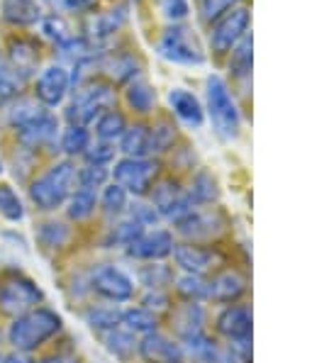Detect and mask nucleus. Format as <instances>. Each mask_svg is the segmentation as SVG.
<instances>
[{"instance_id":"nucleus-13","label":"nucleus","mask_w":312,"mask_h":363,"mask_svg":"<svg viewBox=\"0 0 312 363\" xmlns=\"http://www.w3.org/2000/svg\"><path fill=\"white\" fill-rule=\"evenodd\" d=\"M174 264L181 273H198L205 276L222 264L220 254L215 249L205 247V244H191V242H176L174 247Z\"/></svg>"},{"instance_id":"nucleus-8","label":"nucleus","mask_w":312,"mask_h":363,"mask_svg":"<svg viewBox=\"0 0 312 363\" xmlns=\"http://www.w3.org/2000/svg\"><path fill=\"white\" fill-rule=\"evenodd\" d=\"M159 54L164 59L174 61V64H186V66H200L205 61V54L200 49L198 39L188 27H169L164 32V37L159 39Z\"/></svg>"},{"instance_id":"nucleus-12","label":"nucleus","mask_w":312,"mask_h":363,"mask_svg":"<svg viewBox=\"0 0 312 363\" xmlns=\"http://www.w3.org/2000/svg\"><path fill=\"white\" fill-rule=\"evenodd\" d=\"M174 247H176V239L169 230H147L139 234L130 247H125V251L130 259L149 264V261L169 259L174 254Z\"/></svg>"},{"instance_id":"nucleus-46","label":"nucleus","mask_w":312,"mask_h":363,"mask_svg":"<svg viewBox=\"0 0 312 363\" xmlns=\"http://www.w3.org/2000/svg\"><path fill=\"white\" fill-rule=\"evenodd\" d=\"M115 154H117V149H115V144H110V142H96V144H91V147L86 149V164H96V166H110L115 161Z\"/></svg>"},{"instance_id":"nucleus-44","label":"nucleus","mask_w":312,"mask_h":363,"mask_svg":"<svg viewBox=\"0 0 312 363\" xmlns=\"http://www.w3.org/2000/svg\"><path fill=\"white\" fill-rule=\"evenodd\" d=\"M137 69H139L137 59L130 57V54H120V57L108 59V64H105V71H108L115 81H127V83L135 81Z\"/></svg>"},{"instance_id":"nucleus-26","label":"nucleus","mask_w":312,"mask_h":363,"mask_svg":"<svg viewBox=\"0 0 312 363\" xmlns=\"http://www.w3.org/2000/svg\"><path fill=\"white\" fill-rule=\"evenodd\" d=\"M125 329H130L135 337H144V334H152V332H159V315L149 312L147 307L137 305V307H127L122 310V322H120Z\"/></svg>"},{"instance_id":"nucleus-36","label":"nucleus","mask_w":312,"mask_h":363,"mask_svg":"<svg viewBox=\"0 0 312 363\" xmlns=\"http://www.w3.org/2000/svg\"><path fill=\"white\" fill-rule=\"evenodd\" d=\"M91 147V134L86 127L81 125H69L61 132V149L69 156H81L86 154V149Z\"/></svg>"},{"instance_id":"nucleus-9","label":"nucleus","mask_w":312,"mask_h":363,"mask_svg":"<svg viewBox=\"0 0 312 363\" xmlns=\"http://www.w3.org/2000/svg\"><path fill=\"white\" fill-rule=\"evenodd\" d=\"M91 288L108 303H127L135 298V278L113 264H103L91 273Z\"/></svg>"},{"instance_id":"nucleus-37","label":"nucleus","mask_w":312,"mask_h":363,"mask_svg":"<svg viewBox=\"0 0 312 363\" xmlns=\"http://www.w3.org/2000/svg\"><path fill=\"white\" fill-rule=\"evenodd\" d=\"M142 232H147V227H142L135 217H130L125 212V215L113 225V230H110V242L120 244V247H130Z\"/></svg>"},{"instance_id":"nucleus-50","label":"nucleus","mask_w":312,"mask_h":363,"mask_svg":"<svg viewBox=\"0 0 312 363\" xmlns=\"http://www.w3.org/2000/svg\"><path fill=\"white\" fill-rule=\"evenodd\" d=\"M237 0H200V13H203L205 20L220 18L222 13H227L230 8H234Z\"/></svg>"},{"instance_id":"nucleus-17","label":"nucleus","mask_w":312,"mask_h":363,"mask_svg":"<svg viewBox=\"0 0 312 363\" xmlns=\"http://www.w3.org/2000/svg\"><path fill=\"white\" fill-rule=\"evenodd\" d=\"M71 88V74L66 66H47V69L39 74L37 86H35V96L44 108H57L64 103L66 93Z\"/></svg>"},{"instance_id":"nucleus-32","label":"nucleus","mask_w":312,"mask_h":363,"mask_svg":"<svg viewBox=\"0 0 312 363\" xmlns=\"http://www.w3.org/2000/svg\"><path fill=\"white\" fill-rule=\"evenodd\" d=\"M96 208H98V193L86 191V188H76V191L69 195V200H66V215L76 222L88 220V217L96 212Z\"/></svg>"},{"instance_id":"nucleus-55","label":"nucleus","mask_w":312,"mask_h":363,"mask_svg":"<svg viewBox=\"0 0 312 363\" xmlns=\"http://www.w3.org/2000/svg\"><path fill=\"white\" fill-rule=\"evenodd\" d=\"M0 173H3V161H0Z\"/></svg>"},{"instance_id":"nucleus-54","label":"nucleus","mask_w":312,"mask_h":363,"mask_svg":"<svg viewBox=\"0 0 312 363\" xmlns=\"http://www.w3.org/2000/svg\"><path fill=\"white\" fill-rule=\"evenodd\" d=\"M39 363H74V361H71V359H64V356H57V354H54V356H44V359L39 361Z\"/></svg>"},{"instance_id":"nucleus-11","label":"nucleus","mask_w":312,"mask_h":363,"mask_svg":"<svg viewBox=\"0 0 312 363\" xmlns=\"http://www.w3.org/2000/svg\"><path fill=\"white\" fill-rule=\"evenodd\" d=\"M249 30V10L247 8H230L215 20L210 32V44L217 54H227Z\"/></svg>"},{"instance_id":"nucleus-41","label":"nucleus","mask_w":312,"mask_h":363,"mask_svg":"<svg viewBox=\"0 0 312 363\" xmlns=\"http://www.w3.org/2000/svg\"><path fill=\"white\" fill-rule=\"evenodd\" d=\"M42 113H44V105L39 103V100L20 98V100H15L13 108L8 110V122L13 127H20V125H25V122L35 120V117Z\"/></svg>"},{"instance_id":"nucleus-49","label":"nucleus","mask_w":312,"mask_h":363,"mask_svg":"<svg viewBox=\"0 0 312 363\" xmlns=\"http://www.w3.org/2000/svg\"><path fill=\"white\" fill-rule=\"evenodd\" d=\"M127 215L135 217L142 227H152L156 222L161 220L159 212L152 208V203H144V200H137V203H132L130 208H127Z\"/></svg>"},{"instance_id":"nucleus-29","label":"nucleus","mask_w":312,"mask_h":363,"mask_svg":"<svg viewBox=\"0 0 312 363\" xmlns=\"http://www.w3.org/2000/svg\"><path fill=\"white\" fill-rule=\"evenodd\" d=\"M39 54L35 44L27 42V39H13L10 42V66L18 71L20 76H27L37 69Z\"/></svg>"},{"instance_id":"nucleus-14","label":"nucleus","mask_w":312,"mask_h":363,"mask_svg":"<svg viewBox=\"0 0 312 363\" xmlns=\"http://www.w3.org/2000/svg\"><path fill=\"white\" fill-rule=\"evenodd\" d=\"M137 354L142 356L144 363H183L186 354H183L181 342L164 332H152L139 337Z\"/></svg>"},{"instance_id":"nucleus-31","label":"nucleus","mask_w":312,"mask_h":363,"mask_svg":"<svg viewBox=\"0 0 312 363\" xmlns=\"http://www.w3.org/2000/svg\"><path fill=\"white\" fill-rule=\"evenodd\" d=\"M125 96H127L130 108L137 110V113H142V115H149L156 105V91L149 86L147 81H142V78H135V81L127 83Z\"/></svg>"},{"instance_id":"nucleus-20","label":"nucleus","mask_w":312,"mask_h":363,"mask_svg":"<svg viewBox=\"0 0 312 363\" xmlns=\"http://www.w3.org/2000/svg\"><path fill=\"white\" fill-rule=\"evenodd\" d=\"M15 130H18L20 144H25V147H30V149H42V147H49V144L57 139L59 120L49 113V110H44V113L37 115L35 120L25 122V125L15 127Z\"/></svg>"},{"instance_id":"nucleus-1","label":"nucleus","mask_w":312,"mask_h":363,"mask_svg":"<svg viewBox=\"0 0 312 363\" xmlns=\"http://www.w3.org/2000/svg\"><path fill=\"white\" fill-rule=\"evenodd\" d=\"M61 332V317L49 307H35V310L18 315L8 329V342L15 351L30 354L47 344L52 337Z\"/></svg>"},{"instance_id":"nucleus-4","label":"nucleus","mask_w":312,"mask_h":363,"mask_svg":"<svg viewBox=\"0 0 312 363\" xmlns=\"http://www.w3.org/2000/svg\"><path fill=\"white\" fill-rule=\"evenodd\" d=\"M115 103V91L113 86L103 81H93L86 83V86L78 88V93L71 100V105L66 108V120L69 125H91L96 122L105 110H110Z\"/></svg>"},{"instance_id":"nucleus-10","label":"nucleus","mask_w":312,"mask_h":363,"mask_svg":"<svg viewBox=\"0 0 312 363\" xmlns=\"http://www.w3.org/2000/svg\"><path fill=\"white\" fill-rule=\"evenodd\" d=\"M44 300L42 290H39L30 278H10L0 286V310L8 315H25V312L35 310Z\"/></svg>"},{"instance_id":"nucleus-19","label":"nucleus","mask_w":312,"mask_h":363,"mask_svg":"<svg viewBox=\"0 0 312 363\" xmlns=\"http://www.w3.org/2000/svg\"><path fill=\"white\" fill-rule=\"evenodd\" d=\"M181 346H183V354L191 356L195 363H237L230 346L220 344L208 332L186 339V342H181Z\"/></svg>"},{"instance_id":"nucleus-30","label":"nucleus","mask_w":312,"mask_h":363,"mask_svg":"<svg viewBox=\"0 0 312 363\" xmlns=\"http://www.w3.org/2000/svg\"><path fill=\"white\" fill-rule=\"evenodd\" d=\"M100 339H103L105 349L115 356H130L132 351H137L139 344V337H135L130 329H125L122 325L108 329V332H100Z\"/></svg>"},{"instance_id":"nucleus-47","label":"nucleus","mask_w":312,"mask_h":363,"mask_svg":"<svg viewBox=\"0 0 312 363\" xmlns=\"http://www.w3.org/2000/svg\"><path fill=\"white\" fill-rule=\"evenodd\" d=\"M39 239H42L47 247L57 249V247H64L66 239H69V227L61 225V222H49V225H42L39 230Z\"/></svg>"},{"instance_id":"nucleus-22","label":"nucleus","mask_w":312,"mask_h":363,"mask_svg":"<svg viewBox=\"0 0 312 363\" xmlns=\"http://www.w3.org/2000/svg\"><path fill=\"white\" fill-rule=\"evenodd\" d=\"M120 152L132 159H144L152 156V130L142 122L130 125L120 137Z\"/></svg>"},{"instance_id":"nucleus-5","label":"nucleus","mask_w":312,"mask_h":363,"mask_svg":"<svg viewBox=\"0 0 312 363\" xmlns=\"http://www.w3.org/2000/svg\"><path fill=\"white\" fill-rule=\"evenodd\" d=\"M110 176H113V183L125 188L130 195L144 198V195H149L154 183L159 181V161L152 159V156H144V159L125 156V159L115 161Z\"/></svg>"},{"instance_id":"nucleus-48","label":"nucleus","mask_w":312,"mask_h":363,"mask_svg":"<svg viewBox=\"0 0 312 363\" xmlns=\"http://www.w3.org/2000/svg\"><path fill=\"white\" fill-rule=\"evenodd\" d=\"M142 307H147V310L154 312V315H161V312H169L174 305H171L169 290H144Z\"/></svg>"},{"instance_id":"nucleus-28","label":"nucleus","mask_w":312,"mask_h":363,"mask_svg":"<svg viewBox=\"0 0 312 363\" xmlns=\"http://www.w3.org/2000/svg\"><path fill=\"white\" fill-rule=\"evenodd\" d=\"M3 18L13 25H37L44 15L35 0H3Z\"/></svg>"},{"instance_id":"nucleus-52","label":"nucleus","mask_w":312,"mask_h":363,"mask_svg":"<svg viewBox=\"0 0 312 363\" xmlns=\"http://www.w3.org/2000/svg\"><path fill=\"white\" fill-rule=\"evenodd\" d=\"M47 3L59 13H69V10H86L93 0H47Z\"/></svg>"},{"instance_id":"nucleus-3","label":"nucleus","mask_w":312,"mask_h":363,"mask_svg":"<svg viewBox=\"0 0 312 363\" xmlns=\"http://www.w3.org/2000/svg\"><path fill=\"white\" fill-rule=\"evenodd\" d=\"M205 96H208V115L217 134L225 139H234L242 127V115H239L227 83L220 76H210L205 83Z\"/></svg>"},{"instance_id":"nucleus-35","label":"nucleus","mask_w":312,"mask_h":363,"mask_svg":"<svg viewBox=\"0 0 312 363\" xmlns=\"http://www.w3.org/2000/svg\"><path fill=\"white\" fill-rule=\"evenodd\" d=\"M125 20V10H110V13H100V15H93L88 20V37L91 39H103V37H110L117 27L122 25Z\"/></svg>"},{"instance_id":"nucleus-34","label":"nucleus","mask_w":312,"mask_h":363,"mask_svg":"<svg viewBox=\"0 0 312 363\" xmlns=\"http://www.w3.org/2000/svg\"><path fill=\"white\" fill-rule=\"evenodd\" d=\"M127 130V120L122 113H117V110H105L103 115L96 120V134L100 142H110L115 144V139L122 137V132Z\"/></svg>"},{"instance_id":"nucleus-7","label":"nucleus","mask_w":312,"mask_h":363,"mask_svg":"<svg viewBox=\"0 0 312 363\" xmlns=\"http://www.w3.org/2000/svg\"><path fill=\"white\" fill-rule=\"evenodd\" d=\"M149 203L159 212L161 220H169L174 225L178 220H183L191 210H195L186 188H181V183L174 181V178H159L149 191Z\"/></svg>"},{"instance_id":"nucleus-27","label":"nucleus","mask_w":312,"mask_h":363,"mask_svg":"<svg viewBox=\"0 0 312 363\" xmlns=\"http://www.w3.org/2000/svg\"><path fill=\"white\" fill-rule=\"evenodd\" d=\"M83 320L93 332H108V329L117 327L122 322V307L120 305H91L83 312Z\"/></svg>"},{"instance_id":"nucleus-24","label":"nucleus","mask_w":312,"mask_h":363,"mask_svg":"<svg viewBox=\"0 0 312 363\" xmlns=\"http://www.w3.org/2000/svg\"><path fill=\"white\" fill-rule=\"evenodd\" d=\"M186 193L193 200L195 208H205V205L217 203L220 186H217V178L210 171H198L191 181V188H186Z\"/></svg>"},{"instance_id":"nucleus-2","label":"nucleus","mask_w":312,"mask_h":363,"mask_svg":"<svg viewBox=\"0 0 312 363\" xmlns=\"http://www.w3.org/2000/svg\"><path fill=\"white\" fill-rule=\"evenodd\" d=\"M76 191V166L74 161L64 159L49 166L42 176L30 183V200L39 210L52 212L66 205L69 195Z\"/></svg>"},{"instance_id":"nucleus-42","label":"nucleus","mask_w":312,"mask_h":363,"mask_svg":"<svg viewBox=\"0 0 312 363\" xmlns=\"http://www.w3.org/2000/svg\"><path fill=\"white\" fill-rule=\"evenodd\" d=\"M0 215L8 222H20L25 217V208H22L20 195L13 191V186L0 183Z\"/></svg>"},{"instance_id":"nucleus-53","label":"nucleus","mask_w":312,"mask_h":363,"mask_svg":"<svg viewBox=\"0 0 312 363\" xmlns=\"http://www.w3.org/2000/svg\"><path fill=\"white\" fill-rule=\"evenodd\" d=\"M3 363H32V359L27 354H22V351H15L10 356H3Z\"/></svg>"},{"instance_id":"nucleus-15","label":"nucleus","mask_w":312,"mask_h":363,"mask_svg":"<svg viewBox=\"0 0 312 363\" xmlns=\"http://www.w3.org/2000/svg\"><path fill=\"white\" fill-rule=\"evenodd\" d=\"M215 327L227 342H242V339H252L254 329V315L252 307L244 303H232L220 310L215 320Z\"/></svg>"},{"instance_id":"nucleus-33","label":"nucleus","mask_w":312,"mask_h":363,"mask_svg":"<svg viewBox=\"0 0 312 363\" xmlns=\"http://www.w3.org/2000/svg\"><path fill=\"white\" fill-rule=\"evenodd\" d=\"M98 205L105 210V215L122 217L127 212V208H130V193L117 186V183H105L103 193L98 195Z\"/></svg>"},{"instance_id":"nucleus-40","label":"nucleus","mask_w":312,"mask_h":363,"mask_svg":"<svg viewBox=\"0 0 312 363\" xmlns=\"http://www.w3.org/2000/svg\"><path fill=\"white\" fill-rule=\"evenodd\" d=\"M110 171L108 166H96V164H86L76 171V186L86 188V191H100V188L108 183Z\"/></svg>"},{"instance_id":"nucleus-6","label":"nucleus","mask_w":312,"mask_h":363,"mask_svg":"<svg viewBox=\"0 0 312 363\" xmlns=\"http://www.w3.org/2000/svg\"><path fill=\"white\" fill-rule=\"evenodd\" d=\"M176 232L191 244H205L220 239L227 230V220L217 208H195L176 222Z\"/></svg>"},{"instance_id":"nucleus-21","label":"nucleus","mask_w":312,"mask_h":363,"mask_svg":"<svg viewBox=\"0 0 312 363\" xmlns=\"http://www.w3.org/2000/svg\"><path fill=\"white\" fill-rule=\"evenodd\" d=\"M169 103H171L174 115L181 122H186L188 127H200L205 122L203 105H200V100L195 98L191 91H186V88H174V91L169 93Z\"/></svg>"},{"instance_id":"nucleus-18","label":"nucleus","mask_w":312,"mask_h":363,"mask_svg":"<svg viewBox=\"0 0 312 363\" xmlns=\"http://www.w3.org/2000/svg\"><path fill=\"white\" fill-rule=\"evenodd\" d=\"M169 320L176 337L181 342H186V339L198 337V334L205 332L208 315H205L203 303H188V300H183V303H178L169 310Z\"/></svg>"},{"instance_id":"nucleus-25","label":"nucleus","mask_w":312,"mask_h":363,"mask_svg":"<svg viewBox=\"0 0 312 363\" xmlns=\"http://www.w3.org/2000/svg\"><path fill=\"white\" fill-rule=\"evenodd\" d=\"M137 278L147 290H169L174 286L176 271L164 261H149L137 271Z\"/></svg>"},{"instance_id":"nucleus-51","label":"nucleus","mask_w":312,"mask_h":363,"mask_svg":"<svg viewBox=\"0 0 312 363\" xmlns=\"http://www.w3.org/2000/svg\"><path fill=\"white\" fill-rule=\"evenodd\" d=\"M161 13L171 22L183 20L188 15V0H161Z\"/></svg>"},{"instance_id":"nucleus-39","label":"nucleus","mask_w":312,"mask_h":363,"mask_svg":"<svg viewBox=\"0 0 312 363\" xmlns=\"http://www.w3.org/2000/svg\"><path fill=\"white\" fill-rule=\"evenodd\" d=\"M22 86H25V76H20L10 64H0V105L18 100Z\"/></svg>"},{"instance_id":"nucleus-43","label":"nucleus","mask_w":312,"mask_h":363,"mask_svg":"<svg viewBox=\"0 0 312 363\" xmlns=\"http://www.w3.org/2000/svg\"><path fill=\"white\" fill-rule=\"evenodd\" d=\"M149 130H152V159H154V154H164L174 147L176 127L171 125L169 120H159L154 127H149Z\"/></svg>"},{"instance_id":"nucleus-38","label":"nucleus","mask_w":312,"mask_h":363,"mask_svg":"<svg viewBox=\"0 0 312 363\" xmlns=\"http://www.w3.org/2000/svg\"><path fill=\"white\" fill-rule=\"evenodd\" d=\"M252 49H254V42L249 35H244L237 42V47H234L232 59H230V69L237 78H244V76L252 74Z\"/></svg>"},{"instance_id":"nucleus-45","label":"nucleus","mask_w":312,"mask_h":363,"mask_svg":"<svg viewBox=\"0 0 312 363\" xmlns=\"http://www.w3.org/2000/svg\"><path fill=\"white\" fill-rule=\"evenodd\" d=\"M39 25V32H42V37H47V39H52L57 47H61L64 42H69L71 37V32H69V25H66L64 20L57 18V15H52V18H42L37 22Z\"/></svg>"},{"instance_id":"nucleus-16","label":"nucleus","mask_w":312,"mask_h":363,"mask_svg":"<svg viewBox=\"0 0 312 363\" xmlns=\"http://www.w3.org/2000/svg\"><path fill=\"white\" fill-rule=\"evenodd\" d=\"M208 283H210L208 300L220 305L239 303L249 290V278L239 268H222V271L213 273V278H208Z\"/></svg>"},{"instance_id":"nucleus-23","label":"nucleus","mask_w":312,"mask_h":363,"mask_svg":"<svg viewBox=\"0 0 312 363\" xmlns=\"http://www.w3.org/2000/svg\"><path fill=\"white\" fill-rule=\"evenodd\" d=\"M178 295L188 303H208L210 298V283L205 276H198V273H176L174 286Z\"/></svg>"},{"instance_id":"nucleus-56","label":"nucleus","mask_w":312,"mask_h":363,"mask_svg":"<svg viewBox=\"0 0 312 363\" xmlns=\"http://www.w3.org/2000/svg\"><path fill=\"white\" fill-rule=\"evenodd\" d=\"M0 363H3V356H0Z\"/></svg>"}]
</instances>
